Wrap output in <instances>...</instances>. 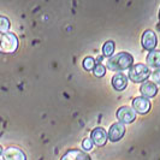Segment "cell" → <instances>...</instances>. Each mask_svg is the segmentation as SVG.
I'll return each mask as SVG.
<instances>
[{"instance_id": "obj_12", "label": "cell", "mask_w": 160, "mask_h": 160, "mask_svg": "<svg viewBox=\"0 0 160 160\" xmlns=\"http://www.w3.org/2000/svg\"><path fill=\"white\" fill-rule=\"evenodd\" d=\"M147 64L151 68H160V51H151L147 56Z\"/></svg>"}, {"instance_id": "obj_1", "label": "cell", "mask_w": 160, "mask_h": 160, "mask_svg": "<svg viewBox=\"0 0 160 160\" xmlns=\"http://www.w3.org/2000/svg\"><path fill=\"white\" fill-rule=\"evenodd\" d=\"M134 63V58L132 56L128 53V52H120L116 56H112L108 58L106 66L108 70L111 71H117V72H123L124 70H128L132 66Z\"/></svg>"}, {"instance_id": "obj_9", "label": "cell", "mask_w": 160, "mask_h": 160, "mask_svg": "<svg viewBox=\"0 0 160 160\" xmlns=\"http://www.w3.org/2000/svg\"><path fill=\"white\" fill-rule=\"evenodd\" d=\"M4 160H27L25 153L17 147H8L4 152Z\"/></svg>"}, {"instance_id": "obj_20", "label": "cell", "mask_w": 160, "mask_h": 160, "mask_svg": "<svg viewBox=\"0 0 160 160\" xmlns=\"http://www.w3.org/2000/svg\"><path fill=\"white\" fill-rule=\"evenodd\" d=\"M60 160H70V158H69V157L65 154V155H63V157H62V159H60Z\"/></svg>"}, {"instance_id": "obj_17", "label": "cell", "mask_w": 160, "mask_h": 160, "mask_svg": "<svg viewBox=\"0 0 160 160\" xmlns=\"http://www.w3.org/2000/svg\"><path fill=\"white\" fill-rule=\"evenodd\" d=\"M93 72L96 77H104L106 73V68L102 64H95V68L93 69Z\"/></svg>"}, {"instance_id": "obj_4", "label": "cell", "mask_w": 160, "mask_h": 160, "mask_svg": "<svg viewBox=\"0 0 160 160\" xmlns=\"http://www.w3.org/2000/svg\"><path fill=\"white\" fill-rule=\"evenodd\" d=\"M117 118L122 124H130L136 118V112L129 106H122L117 111Z\"/></svg>"}, {"instance_id": "obj_10", "label": "cell", "mask_w": 160, "mask_h": 160, "mask_svg": "<svg viewBox=\"0 0 160 160\" xmlns=\"http://www.w3.org/2000/svg\"><path fill=\"white\" fill-rule=\"evenodd\" d=\"M140 92L141 94L143 95V98L146 99H151V98H154L158 93V87L157 84H154L152 81H148V82H143L141 88H140Z\"/></svg>"}, {"instance_id": "obj_22", "label": "cell", "mask_w": 160, "mask_h": 160, "mask_svg": "<svg viewBox=\"0 0 160 160\" xmlns=\"http://www.w3.org/2000/svg\"><path fill=\"white\" fill-rule=\"evenodd\" d=\"M159 19H160V11H159Z\"/></svg>"}, {"instance_id": "obj_7", "label": "cell", "mask_w": 160, "mask_h": 160, "mask_svg": "<svg viewBox=\"0 0 160 160\" xmlns=\"http://www.w3.org/2000/svg\"><path fill=\"white\" fill-rule=\"evenodd\" d=\"M142 46H143L144 49L147 51H154V48L158 43V40H157V35L153 30H146L142 35Z\"/></svg>"}, {"instance_id": "obj_11", "label": "cell", "mask_w": 160, "mask_h": 160, "mask_svg": "<svg viewBox=\"0 0 160 160\" xmlns=\"http://www.w3.org/2000/svg\"><path fill=\"white\" fill-rule=\"evenodd\" d=\"M112 86L113 88L116 89V90H118V92L124 90V89L127 88V86H128V77L123 72L114 75L112 78Z\"/></svg>"}, {"instance_id": "obj_2", "label": "cell", "mask_w": 160, "mask_h": 160, "mask_svg": "<svg viewBox=\"0 0 160 160\" xmlns=\"http://www.w3.org/2000/svg\"><path fill=\"white\" fill-rule=\"evenodd\" d=\"M151 76V70L147 65L144 64H136L132 65L129 70V78L135 82V83H141L144 82L148 77Z\"/></svg>"}, {"instance_id": "obj_16", "label": "cell", "mask_w": 160, "mask_h": 160, "mask_svg": "<svg viewBox=\"0 0 160 160\" xmlns=\"http://www.w3.org/2000/svg\"><path fill=\"white\" fill-rule=\"evenodd\" d=\"M83 68H84L87 71L93 70V69L95 68V59H94V58H92V57H87V58H84V60H83Z\"/></svg>"}, {"instance_id": "obj_3", "label": "cell", "mask_w": 160, "mask_h": 160, "mask_svg": "<svg viewBox=\"0 0 160 160\" xmlns=\"http://www.w3.org/2000/svg\"><path fill=\"white\" fill-rule=\"evenodd\" d=\"M18 48V39L15 34L6 32L0 34V52L4 53H13Z\"/></svg>"}, {"instance_id": "obj_13", "label": "cell", "mask_w": 160, "mask_h": 160, "mask_svg": "<svg viewBox=\"0 0 160 160\" xmlns=\"http://www.w3.org/2000/svg\"><path fill=\"white\" fill-rule=\"evenodd\" d=\"M66 155L70 158V160H92L87 153H84L83 151H78V149L68 151Z\"/></svg>"}, {"instance_id": "obj_14", "label": "cell", "mask_w": 160, "mask_h": 160, "mask_svg": "<svg viewBox=\"0 0 160 160\" xmlns=\"http://www.w3.org/2000/svg\"><path fill=\"white\" fill-rule=\"evenodd\" d=\"M114 52V42L113 41H106L102 46V56L107 57V58H111Z\"/></svg>"}, {"instance_id": "obj_19", "label": "cell", "mask_w": 160, "mask_h": 160, "mask_svg": "<svg viewBox=\"0 0 160 160\" xmlns=\"http://www.w3.org/2000/svg\"><path fill=\"white\" fill-rule=\"evenodd\" d=\"M93 141H92V138L88 137V138H86V140H83V142H82V147H83V149L84 151H90L92 148H93Z\"/></svg>"}, {"instance_id": "obj_23", "label": "cell", "mask_w": 160, "mask_h": 160, "mask_svg": "<svg viewBox=\"0 0 160 160\" xmlns=\"http://www.w3.org/2000/svg\"><path fill=\"white\" fill-rule=\"evenodd\" d=\"M0 160H1V159H0Z\"/></svg>"}, {"instance_id": "obj_18", "label": "cell", "mask_w": 160, "mask_h": 160, "mask_svg": "<svg viewBox=\"0 0 160 160\" xmlns=\"http://www.w3.org/2000/svg\"><path fill=\"white\" fill-rule=\"evenodd\" d=\"M151 80H152V82L154 83V84L157 83V84H159L160 86V68L152 72V75H151Z\"/></svg>"}, {"instance_id": "obj_6", "label": "cell", "mask_w": 160, "mask_h": 160, "mask_svg": "<svg viewBox=\"0 0 160 160\" xmlns=\"http://www.w3.org/2000/svg\"><path fill=\"white\" fill-rule=\"evenodd\" d=\"M124 134H125V127H124V124H122V123H114V124H112L110 127L107 137L110 138V141L117 142V141H119L120 138L124 136Z\"/></svg>"}, {"instance_id": "obj_21", "label": "cell", "mask_w": 160, "mask_h": 160, "mask_svg": "<svg viewBox=\"0 0 160 160\" xmlns=\"http://www.w3.org/2000/svg\"><path fill=\"white\" fill-rule=\"evenodd\" d=\"M2 152H4V151H2V147H1V146H0V155H1V154H2Z\"/></svg>"}, {"instance_id": "obj_8", "label": "cell", "mask_w": 160, "mask_h": 160, "mask_svg": "<svg viewBox=\"0 0 160 160\" xmlns=\"http://www.w3.org/2000/svg\"><path fill=\"white\" fill-rule=\"evenodd\" d=\"M90 138H92V141H93V143L98 146V147H102L106 144V141H107V132L105 131L104 128H95L93 131H92V134H90Z\"/></svg>"}, {"instance_id": "obj_5", "label": "cell", "mask_w": 160, "mask_h": 160, "mask_svg": "<svg viewBox=\"0 0 160 160\" xmlns=\"http://www.w3.org/2000/svg\"><path fill=\"white\" fill-rule=\"evenodd\" d=\"M152 105H151V101L148 99H146L143 96H138V98H135L134 101H132V110L135 112L140 113V114H146V113L149 112Z\"/></svg>"}, {"instance_id": "obj_15", "label": "cell", "mask_w": 160, "mask_h": 160, "mask_svg": "<svg viewBox=\"0 0 160 160\" xmlns=\"http://www.w3.org/2000/svg\"><path fill=\"white\" fill-rule=\"evenodd\" d=\"M10 29V21L6 17H0V34H6Z\"/></svg>"}]
</instances>
